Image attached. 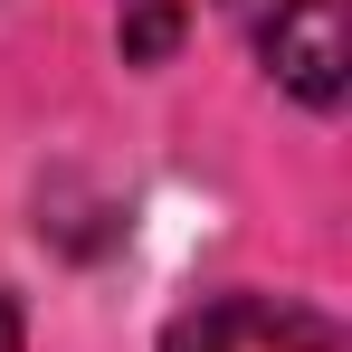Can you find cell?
<instances>
[{
  "instance_id": "4",
  "label": "cell",
  "mask_w": 352,
  "mask_h": 352,
  "mask_svg": "<svg viewBox=\"0 0 352 352\" xmlns=\"http://www.w3.org/2000/svg\"><path fill=\"white\" fill-rule=\"evenodd\" d=\"M0 352H19V295L0 286Z\"/></svg>"
},
{
  "instance_id": "2",
  "label": "cell",
  "mask_w": 352,
  "mask_h": 352,
  "mask_svg": "<svg viewBox=\"0 0 352 352\" xmlns=\"http://www.w3.org/2000/svg\"><path fill=\"white\" fill-rule=\"evenodd\" d=\"M248 29H257L267 76L286 86L295 105H314V115L343 105V67H352V48H343V0H267Z\"/></svg>"
},
{
  "instance_id": "5",
  "label": "cell",
  "mask_w": 352,
  "mask_h": 352,
  "mask_svg": "<svg viewBox=\"0 0 352 352\" xmlns=\"http://www.w3.org/2000/svg\"><path fill=\"white\" fill-rule=\"evenodd\" d=\"M229 10H238V19H257V10H267V0H229Z\"/></svg>"
},
{
  "instance_id": "3",
  "label": "cell",
  "mask_w": 352,
  "mask_h": 352,
  "mask_svg": "<svg viewBox=\"0 0 352 352\" xmlns=\"http://www.w3.org/2000/svg\"><path fill=\"white\" fill-rule=\"evenodd\" d=\"M190 29V0H124V58L133 67H162Z\"/></svg>"
},
{
  "instance_id": "1",
  "label": "cell",
  "mask_w": 352,
  "mask_h": 352,
  "mask_svg": "<svg viewBox=\"0 0 352 352\" xmlns=\"http://www.w3.org/2000/svg\"><path fill=\"white\" fill-rule=\"evenodd\" d=\"M162 352H352L324 305L295 295H200L162 324Z\"/></svg>"
}]
</instances>
